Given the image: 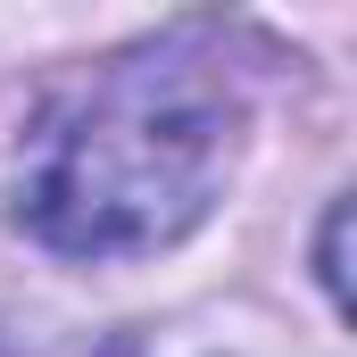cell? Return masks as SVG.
I'll list each match as a JSON object with an SVG mask.
<instances>
[{
    "instance_id": "obj_1",
    "label": "cell",
    "mask_w": 357,
    "mask_h": 357,
    "mask_svg": "<svg viewBox=\"0 0 357 357\" xmlns=\"http://www.w3.org/2000/svg\"><path fill=\"white\" fill-rule=\"evenodd\" d=\"M233 167V91L216 59L167 42L116 59L25 158V225L67 258H142L183 241Z\"/></svg>"
},
{
    "instance_id": "obj_2",
    "label": "cell",
    "mask_w": 357,
    "mask_h": 357,
    "mask_svg": "<svg viewBox=\"0 0 357 357\" xmlns=\"http://www.w3.org/2000/svg\"><path fill=\"white\" fill-rule=\"evenodd\" d=\"M341 233H349V208L324 216V291H333V299H341V282H349V266H341Z\"/></svg>"
}]
</instances>
